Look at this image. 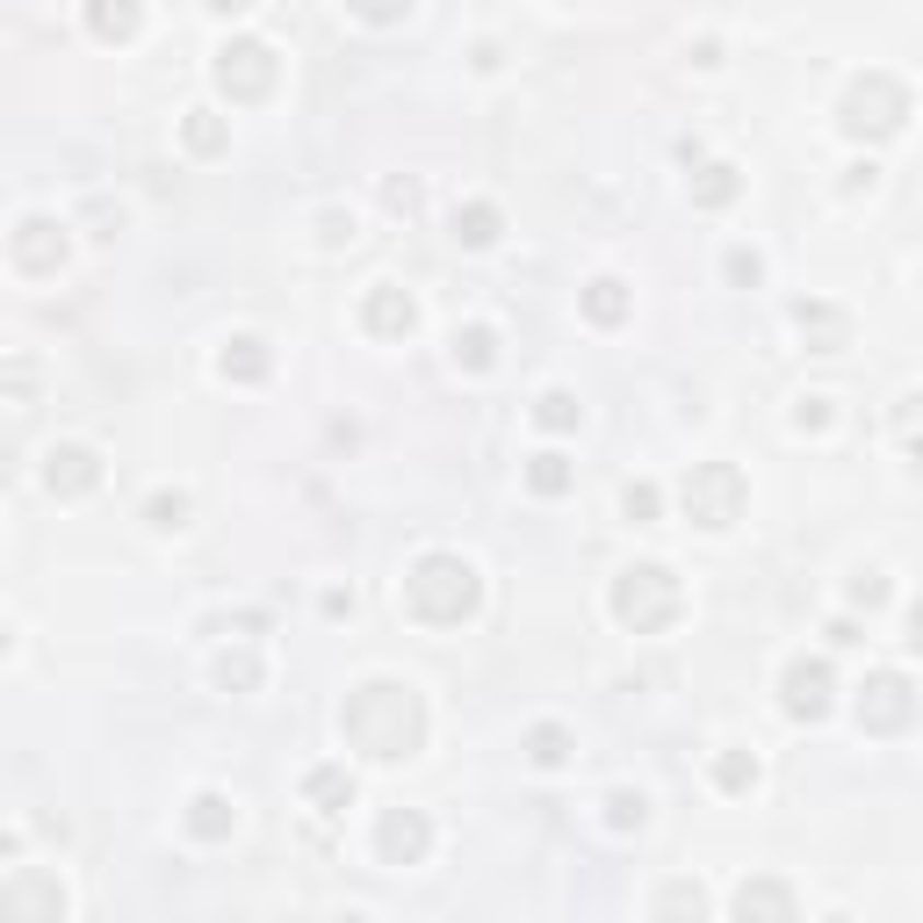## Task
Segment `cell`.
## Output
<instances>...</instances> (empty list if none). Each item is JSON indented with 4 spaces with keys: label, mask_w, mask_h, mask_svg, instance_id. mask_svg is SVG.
Instances as JSON below:
<instances>
[{
    "label": "cell",
    "mask_w": 923,
    "mask_h": 923,
    "mask_svg": "<svg viewBox=\"0 0 923 923\" xmlns=\"http://www.w3.org/2000/svg\"><path fill=\"white\" fill-rule=\"evenodd\" d=\"M347 729L361 736L376 758H404V750L418 743V707L404 685H361L347 707Z\"/></svg>",
    "instance_id": "obj_1"
},
{
    "label": "cell",
    "mask_w": 923,
    "mask_h": 923,
    "mask_svg": "<svg viewBox=\"0 0 923 923\" xmlns=\"http://www.w3.org/2000/svg\"><path fill=\"white\" fill-rule=\"evenodd\" d=\"M412 607L426 613V621H462V613L476 607V570L454 556H426L412 570Z\"/></svg>",
    "instance_id": "obj_2"
},
{
    "label": "cell",
    "mask_w": 923,
    "mask_h": 923,
    "mask_svg": "<svg viewBox=\"0 0 923 923\" xmlns=\"http://www.w3.org/2000/svg\"><path fill=\"white\" fill-rule=\"evenodd\" d=\"M736 506H743V476H736L729 462H707V470H693V484H685V512H693L700 527H729Z\"/></svg>",
    "instance_id": "obj_3"
},
{
    "label": "cell",
    "mask_w": 923,
    "mask_h": 923,
    "mask_svg": "<svg viewBox=\"0 0 923 923\" xmlns=\"http://www.w3.org/2000/svg\"><path fill=\"white\" fill-rule=\"evenodd\" d=\"M613 607H621V621H627V627H657L664 613L679 607V592H671V570H657V563L627 570V585L613 592Z\"/></svg>",
    "instance_id": "obj_4"
},
{
    "label": "cell",
    "mask_w": 923,
    "mask_h": 923,
    "mask_svg": "<svg viewBox=\"0 0 923 923\" xmlns=\"http://www.w3.org/2000/svg\"><path fill=\"white\" fill-rule=\"evenodd\" d=\"M902 108H909V94L902 88H888V80H858L852 88V102H844V123H852L858 138H888V130H902Z\"/></svg>",
    "instance_id": "obj_5"
},
{
    "label": "cell",
    "mask_w": 923,
    "mask_h": 923,
    "mask_svg": "<svg viewBox=\"0 0 923 923\" xmlns=\"http://www.w3.org/2000/svg\"><path fill=\"white\" fill-rule=\"evenodd\" d=\"M786 707H794V715H822V707H830V671H822V664H794V671H786Z\"/></svg>",
    "instance_id": "obj_6"
},
{
    "label": "cell",
    "mask_w": 923,
    "mask_h": 923,
    "mask_svg": "<svg viewBox=\"0 0 923 923\" xmlns=\"http://www.w3.org/2000/svg\"><path fill=\"white\" fill-rule=\"evenodd\" d=\"M909 715V700H902V679H873V700H866V722L873 729H895V722Z\"/></svg>",
    "instance_id": "obj_7"
},
{
    "label": "cell",
    "mask_w": 923,
    "mask_h": 923,
    "mask_svg": "<svg viewBox=\"0 0 923 923\" xmlns=\"http://www.w3.org/2000/svg\"><path fill=\"white\" fill-rule=\"evenodd\" d=\"M383 852L390 858H418V852H426V822H418V816H390L383 822Z\"/></svg>",
    "instance_id": "obj_8"
},
{
    "label": "cell",
    "mask_w": 923,
    "mask_h": 923,
    "mask_svg": "<svg viewBox=\"0 0 923 923\" xmlns=\"http://www.w3.org/2000/svg\"><path fill=\"white\" fill-rule=\"evenodd\" d=\"M368 325H376V332H412V303H404L397 289H376V303H368Z\"/></svg>",
    "instance_id": "obj_9"
},
{
    "label": "cell",
    "mask_w": 923,
    "mask_h": 923,
    "mask_svg": "<svg viewBox=\"0 0 923 923\" xmlns=\"http://www.w3.org/2000/svg\"><path fill=\"white\" fill-rule=\"evenodd\" d=\"M94 30H102V36H130V30H138V8H130V0H94Z\"/></svg>",
    "instance_id": "obj_10"
},
{
    "label": "cell",
    "mask_w": 923,
    "mask_h": 923,
    "mask_svg": "<svg viewBox=\"0 0 923 923\" xmlns=\"http://www.w3.org/2000/svg\"><path fill=\"white\" fill-rule=\"evenodd\" d=\"M188 830H195V837H224V830H231V808L217 801V794H203V801H195V816H188Z\"/></svg>",
    "instance_id": "obj_11"
},
{
    "label": "cell",
    "mask_w": 923,
    "mask_h": 923,
    "mask_svg": "<svg viewBox=\"0 0 923 923\" xmlns=\"http://www.w3.org/2000/svg\"><path fill=\"white\" fill-rule=\"evenodd\" d=\"M311 801H318V808L354 801V780H347V772H311Z\"/></svg>",
    "instance_id": "obj_12"
},
{
    "label": "cell",
    "mask_w": 923,
    "mask_h": 923,
    "mask_svg": "<svg viewBox=\"0 0 923 923\" xmlns=\"http://www.w3.org/2000/svg\"><path fill=\"white\" fill-rule=\"evenodd\" d=\"M736 909H743V916H750V909H780V916H786L794 895H786V888H743V895H736Z\"/></svg>",
    "instance_id": "obj_13"
},
{
    "label": "cell",
    "mask_w": 923,
    "mask_h": 923,
    "mask_svg": "<svg viewBox=\"0 0 923 923\" xmlns=\"http://www.w3.org/2000/svg\"><path fill=\"white\" fill-rule=\"evenodd\" d=\"M491 224H498L491 209H470V217L454 209V239H470V245H484V239H491Z\"/></svg>",
    "instance_id": "obj_14"
},
{
    "label": "cell",
    "mask_w": 923,
    "mask_h": 923,
    "mask_svg": "<svg viewBox=\"0 0 923 923\" xmlns=\"http://www.w3.org/2000/svg\"><path fill=\"white\" fill-rule=\"evenodd\" d=\"M534 484H541V491H563V484H570V470H563V454H541V462H534Z\"/></svg>",
    "instance_id": "obj_15"
},
{
    "label": "cell",
    "mask_w": 923,
    "mask_h": 923,
    "mask_svg": "<svg viewBox=\"0 0 923 923\" xmlns=\"http://www.w3.org/2000/svg\"><path fill=\"white\" fill-rule=\"evenodd\" d=\"M534 758L541 765H563V729H534Z\"/></svg>",
    "instance_id": "obj_16"
},
{
    "label": "cell",
    "mask_w": 923,
    "mask_h": 923,
    "mask_svg": "<svg viewBox=\"0 0 923 923\" xmlns=\"http://www.w3.org/2000/svg\"><path fill=\"white\" fill-rule=\"evenodd\" d=\"M758 780V765H743V758H722V786H750Z\"/></svg>",
    "instance_id": "obj_17"
},
{
    "label": "cell",
    "mask_w": 923,
    "mask_h": 923,
    "mask_svg": "<svg viewBox=\"0 0 923 923\" xmlns=\"http://www.w3.org/2000/svg\"><path fill=\"white\" fill-rule=\"evenodd\" d=\"M181 512H188L181 498H152V527H181Z\"/></svg>",
    "instance_id": "obj_18"
},
{
    "label": "cell",
    "mask_w": 923,
    "mask_h": 923,
    "mask_svg": "<svg viewBox=\"0 0 923 923\" xmlns=\"http://www.w3.org/2000/svg\"><path fill=\"white\" fill-rule=\"evenodd\" d=\"M613 822H643V794H613Z\"/></svg>",
    "instance_id": "obj_19"
},
{
    "label": "cell",
    "mask_w": 923,
    "mask_h": 923,
    "mask_svg": "<svg viewBox=\"0 0 923 923\" xmlns=\"http://www.w3.org/2000/svg\"><path fill=\"white\" fill-rule=\"evenodd\" d=\"M541 418H549V426H570V397H541Z\"/></svg>",
    "instance_id": "obj_20"
},
{
    "label": "cell",
    "mask_w": 923,
    "mask_h": 923,
    "mask_svg": "<svg viewBox=\"0 0 923 923\" xmlns=\"http://www.w3.org/2000/svg\"><path fill=\"white\" fill-rule=\"evenodd\" d=\"M599 318H621V297H613V281H599V297H592Z\"/></svg>",
    "instance_id": "obj_21"
},
{
    "label": "cell",
    "mask_w": 923,
    "mask_h": 923,
    "mask_svg": "<svg viewBox=\"0 0 923 923\" xmlns=\"http://www.w3.org/2000/svg\"><path fill=\"white\" fill-rule=\"evenodd\" d=\"M657 909H700V888H671V895H664Z\"/></svg>",
    "instance_id": "obj_22"
},
{
    "label": "cell",
    "mask_w": 923,
    "mask_h": 923,
    "mask_svg": "<svg viewBox=\"0 0 923 923\" xmlns=\"http://www.w3.org/2000/svg\"><path fill=\"white\" fill-rule=\"evenodd\" d=\"M354 8H361V15H376V22H383V15H397L404 0H354Z\"/></svg>",
    "instance_id": "obj_23"
},
{
    "label": "cell",
    "mask_w": 923,
    "mask_h": 923,
    "mask_svg": "<svg viewBox=\"0 0 923 923\" xmlns=\"http://www.w3.org/2000/svg\"><path fill=\"white\" fill-rule=\"evenodd\" d=\"M916 649H923V607H916Z\"/></svg>",
    "instance_id": "obj_24"
}]
</instances>
